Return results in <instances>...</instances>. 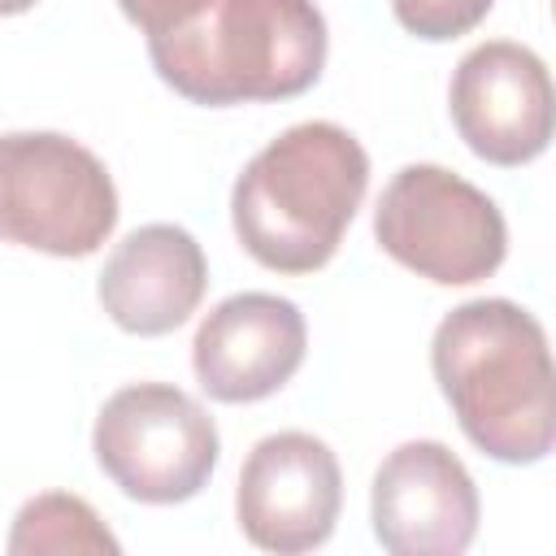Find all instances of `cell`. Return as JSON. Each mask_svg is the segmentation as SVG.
<instances>
[{"label": "cell", "mask_w": 556, "mask_h": 556, "mask_svg": "<svg viewBox=\"0 0 556 556\" xmlns=\"http://www.w3.org/2000/svg\"><path fill=\"white\" fill-rule=\"evenodd\" d=\"M339 508L343 473L321 439L304 430H278L248 452L239 469L235 517L252 547L278 556L313 552L334 534Z\"/></svg>", "instance_id": "52a82bcc"}, {"label": "cell", "mask_w": 556, "mask_h": 556, "mask_svg": "<svg viewBox=\"0 0 556 556\" xmlns=\"http://www.w3.org/2000/svg\"><path fill=\"white\" fill-rule=\"evenodd\" d=\"M148 56L191 104L291 100L321 78L326 17L313 0H213L191 26L148 39Z\"/></svg>", "instance_id": "3957f363"}, {"label": "cell", "mask_w": 556, "mask_h": 556, "mask_svg": "<svg viewBox=\"0 0 556 556\" xmlns=\"http://www.w3.org/2000/svg\"><path fill=\"white\" fill-rule=\"evenodd\" d=\"M430 365L465 439L500 465H539L556 443V382L547 334L513 300H469L452 308Z\"/></svg>", "instance_id": "6da1fadb"}, {"label": "cell", "mask_w": 556, "mask_h": 556, "mask_svg": "<svg viewBox=\"0 0 556 556\" xmlns=\"http://www.w3.org/2000/svg\"><path fill=\"white\" fill-rule=\"evenodd\" d=\"M39 0H0V17H13V13H26V9H35Z\"/></svg>", "instance_id": "9a60e30c"}, {"label": "cell", "mask_w": 556, "mask_h": 556, "mask_svg": "<svg viewBox=\"0 0 556 556\" xmlns=\"http://www.w3.org/2000/svg\"><path fill=\"white\" fill-rule=\"evenodd\" d=\"M308 352L304 313L269 291H239L204 313L191 339L195 382L217 404H256L282 391Z\"/></svg>", "instance_id": "30bf717a"}, {"label": "cell", "mask_w": 556, "mask_h": 556, "mask_svg": "<svg viewBox=\"0 0 556 556\" xmlns=\"http://www.w3.org/2000/svg\"><path fill=\"white\" fill-rule=\"evenodd\" d=\"M208 261L191 230L174 222H152L130 230L100 269V304L126 334H169L204 300Z\"/></svg>", "instance_id": "8fae6325"}, {"label": "cell", "mask_w": 556, "mask_h": 556, "mask_svg": "<svg viewBox=\"0 0 556 556\" xmlns=\"http://www.w3.org/2000/svg\"><path fill=\"white\" fill-rule=\"evenodd\" d=\"M122 543L109 534L100 513L65 491H43L26 500L13 517L9 530V552L13 556H35V552H117Z\"/></svg>", "instance_id": "7c38bea8"}, {"label": "cell", "mask_w": 556, "mask_h": 556, "mask_svg": "<svg viewBox=\"0 0 556 556\" xmlns=\"http://www.w3.org/2000/svg\"><path fill=\"white\" fill-rule=\"evenodd\" d=\"M491 4H495V0H391L395 22H400L408 35L430 39V43L469 35V30L491 13Z\"/></svg>", "instance_id": "4fadbf2b"}, {"label": "cell", "mask_w": 556, "mask_h": 556, "mask_svg": "<svg viewBox=\"0 0 556 556\" xmlns=\"http://www.w3.org/2000/svg\"><path fill=\"white\" fill-rule=\"evenodd\" d=\"M447 104L465 148L491 165H526L552 143V78L526 43L491 39L465 52Z\"/></svg>", "instance_id": "ba28073f"}, {"label": "cell", "mask_w": 556, "mask_h": 556, "mask_svg": "<svg viewBox=\"0 0 556 556\" xmlns=\"http://www.w3.org/2000/svg\"><path fill=\"white\" fill-rule=\"evenodd\" d=\"M117 226L104 161L70 135H0V243L48 256H91Z\"/></svg>", "instance_id": "277c9868"}, {"label": "cell", "mask_w": 556, "mask_h": 556, "mask_svg": "<svg viewBox=\"0 0 556 556\" xmlns=\"http://www.w3.org/2000/svg\"><path fill=\"white\" fill-rule=\"evenodd\" d=\"M117 4L148 39H161V35H174V30L191 26L213 0H117Z\"/></svg>", "instance_id": "5bb4252c"}, {"label": "cell", "mask_w": 556, "mask_h": 556, "mask_svg": "<svg viewBox=\"0 0 556 556\" xmlns=\"http://www.w3.org/2000/svg\"><path fill=\"white\" fill-rule=\"evenodd\" d=\"M365 187L361 139L334 122H300L243 165L230 191V226L256 265L313 274L339 252Z\"/></svg>", "instance_id": "7a4b0ae2"}, {"label": "cell", "mask_w": 556, "mask_h": 556, "mask_svg": "<svg viewBox=\"0 0 556 556\" xmlns=\"http://www.w3.org/2000/svg\"><path fill=\"white\" fill-rule=\"evenodd\" d=\"M378 248L439 287H473L504 265L508 226L486 191L443 165H404L374 208Z\"/></svg>", "instance_id": "5b68a950"}, {"label": "cell", "mask_w": 556, "mask_h": 556, "mask_svg": "<svg viewBox=\"0 0 556 556\" xmlns=\"http://www.w3.org/2000/svg\"><path fill=\"white\" fill-rule=\"evenodd\" d=\"M104 478L139 504H182L217 469V426L174 382H130L104 400L91 430Z\"/></svg>", "instance_id": "8992f818"}, {"label": "cell", "mask_w": 556, "mask_h": 556, "mask_svg": "<svg viewBox=\"0 0 556 556\" xmlns=\"http://www.w3.org/2000/svg\"><path fill=\"white\" fill-rule=\"evenodd\" d=\"M478 486L460 456L434 439H408L374 473L369 521L391 556H460L478 534Z\"/></svg>", "instance_id": "9c48e42d"}]
</instances>
